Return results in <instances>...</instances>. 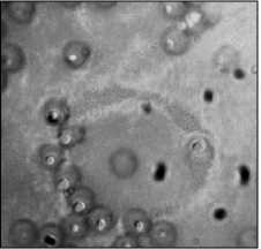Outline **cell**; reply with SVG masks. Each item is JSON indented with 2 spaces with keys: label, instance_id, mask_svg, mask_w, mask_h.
Segmentation results:
<instances>
[{
  "label": "cell",
  "instance_id": "6da1fadb",
  "mask_svg": "<svg viewBox=\"0 0 261 249\" xmlns=\"http://www.w3.org/2000/svg\"><path fill=\"white\" fill-rule=\"evenodd\" d=\"M162 46L169 54H182L190 46V35L186 30L180 28L168 29L162 37Z\"/></svg>",
  "mask_w": 261,
  "mask_h": 249
},
{
  "label": "cell",
  "instance_id": "7a4b0ae2",
  "mask_svg": "<svg viewBox=\"0 0 261 249\" xmlns=\"http://www.w3.org/2000/svg\"><path fill=\"white\" fill-rule=\"evenodd\" d=\"M148 234H149V238L155 246H173L177 241L176 227L169 222L162 220L151 225V229Z\"/></svg>",
  "mask_w": 261,
  "mask_h": 249
},
{
  "label": "cell",
  "instance_id": "3957f363",
  "mask_svg": "<svg viewBox=\"0 0 261 249\" xmlns=\"http://www.w3.org/2000/svg\"><path fill=\"white\" fill-rule=\"evenodd\" d=\"M115 168L123 178H129L133 176L138 168V159L133 151L121 150L115 156Z\"/></svg>",
  "mask_w": 261,
  "mask_h": 249
},
{
  "label": "cell",
  "instance_id": "277c9868",
  "mask_svg": "<svg viewBox=\"0 0 261 249\" xmlns=\"http://www.w3.org/2000/svg\"><path fill=\"white\" fill-rule=\"evenodd\" d=\"M127 226L134 235H145L149 233L151 229V222L147 213L142 210H130L126 218Z\"/></svg>",
  "mask_w": 261,
  "mask_h": 249
},
{
  "label": "cell",
  "instance_id": "5b68a950",
  "mask_svg": "<svg viewBox=\"0 0 261 249\" xmlns=\"http://www.w3.org/2000/svg\"><path fill=\"white\" fill-rule=\"evenodd\" d=\"M236 51L231 47H224L216 56L217 66L221 69H225V71H231V69L236 68Z\"/></svg>",
  "mask_w": 261,
  "mask_h": 249
},
{
  "label": "cell",
  "instance_id": "8992f818",
  "mask_svg": "<svg viewBox=\"0 0 261 249\" xmlns=\"http://www.w3.org/2000/svg\"><path fill=\"white\" fill-rule=\"evenodd\" d=\"M188 7L184 3H169L164 4L163 6V13L164 15L169 17V19H182L188 13Z\"/></svg>",
  "mask_w": 261,
  "mask_h": 249
},
{
  "label": "cell",
  "instance_id": "52a82bcc",
  "mask_svg": "<svg viewBox=\"0 0 261 249\" xmlns=\"http://www.w3.org/2000/svg\"><path fill=\"white\" fill-rule=\"evenodd\" d=\"M182 20H184L188 30L194 32V30H197L199 27H201L203 23V13L198 10L188 11L185 16L182 17Z\"/></svg>",
  "mask_w": 261,
  "mask_h": 249
},
{
  "label": "cell",
  "instance_id": "ba28073f",
  "mask_svg": "<svg viewBox=\"0 0 261 249\" xmlns=\"http://www.w3.org/2000/svg\"><path fill=\"white\" fill-rule=\"evenodd\" d=\"M241 246H249V247H251V246H255V243H256V233L254 232H252V230L250 229V230H246L245 232H243L242 234H241Z\"/></svg>",
  "mask_w": 261,
  "mask_h": 249
}]
</instances>
